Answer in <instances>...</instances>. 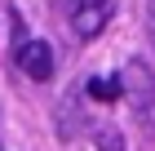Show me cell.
<instances>
[{
    "label": "cell",
    "mask_w": 155,
    "mask_h": 151,
    "mask_svg": "<svg viewBox=\"0 0 155 151\" xmlns=\"http://www.w3.org/2000/svg\"><path fill=\"white\" fill-rule=\"evenodd\" d=\"M120 93L129 98V116L146 142H155V76L142 58H129V67L120 71Z\"/></svg>",
    "instance_id": "obj_1"
},
{
    "label": "cell",
    "mask_w": 155,
    "mask_h": 151,
    "mask_svg": "<svg viewBox=\"0 0 155 151\" xmlns=\"http://www.w3.org/2000/svg\"><path fill=\"white\" fill-rule=\"evenodd\" d=\"M67 18H71V31L80 36V40H93V36H102V27L111 22V0H75Z\"/></svg>",
    "instance_id": "obj_2"
},
{
    "label": "cell",
    "mask_w": 155,
    "mask_h": 151,
    "mask_svg": "<svg viewBox=\"0 0 155 151\" xmlns=\"http://www.w3.org/2000/svg\"><path fill=\"white\" fill-rule=\"evenodd\" d=\"M13 58H18V71L31 76V80H49L53 76V49H49V40H22Z\"/></svg>",
    "instance_id": "obj_3"
},
{
    "label": "cell",
    "mask_w": 155,
    "mask_h": 151,
    "mask_svg": "<svg viewBox=\"0 0 155 151\" xmlns=\"http://www.w3.org/2000/svg\"><path fill=\"white\" fill-rule=\"evenodd\" d=\"M80 133H84V89L71 84L67 98H62V107H58V138L62 142H75Z\"/></svg>",
    "instance_id": "obj_4"
},
{
    "label": "cell",
    "mask_w": 155,
    "mask_h": 151,
    "mask_svg": "<svg viewBox=\"0 0 155 151\" xmlns=\"http://www.w3.org/2000/svg\"><path fill=\"white\" fill-rule=\"evenodd\" d=\"M93 147H97V151H124V133H120L115 125H102V129L93 133Z\"/></svg>",
    "instance_id": "obj_5"
},
{
    "label": "cell",
    "mask_w": 155,
    "mask_h": 151,
    "mask_svg": "<svg viewBox=\"0 0 155 151\" xmlns=\"http://www.w3.org/2000/svg\"><path fill=\"white\" fill-rule=\"evenodd\" d=\"M84 93L97 98V102H115V98H120V80H89V84H84Z\"/></svg>",
    "instance_id": "obj_6"
},
{
    "label": "cell",
    "mask_w": 155,
    "mask_h": 151,
    "mask_svg": "<svg viewBox=\"0 0 155 151\" xmlns=\"http://www.w3.org/2000/svg\"><path fill=\"white\" fill-rule=\"evenodd\" d=\"M146 31L155 36V0H151V5H146Z\"/></svg>",
    "instance_id": "obj_7"
},
{
    "label": "cell",
    "mask_w": 155,
    "mask_h": 151,
    "mask_svg": "<svg viewBox=\"0 0 155 151\" xmlns=\"http://www.w3.org/2000/svg\"><path fill=\"white\" fill-rule=\"evenodd\" d=\"M71 5L75 0H53V9H62V13H71Z\"/></svg>",
    "instance_id": "obj_8"
}]
</instances>
